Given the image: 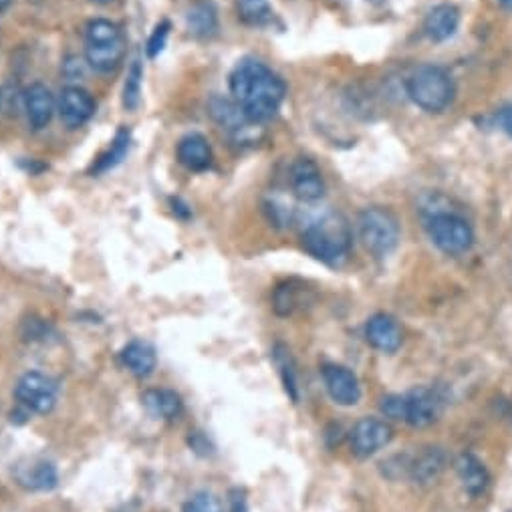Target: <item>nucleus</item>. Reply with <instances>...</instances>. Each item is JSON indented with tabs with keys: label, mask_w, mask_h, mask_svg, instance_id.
Listing matches in <instances>:
<instances>
[{
	"label": "nucleus",
	"mask_w": 512,
	"mask_h": 512,
	"mask_svg": "<svg viewBox=\"0 0 512 512\" xmlns=\"http://www.w3.org/2000/svg\"><path fill=\"white\" fill-rule=\"evenodd\" d=\"M232 101L242 109L252 125L269 123L281 109L287 85L265 63L256 59H242L230 73Z\"/></svg>",
	"instance_id": "nucleus-1"
},
{
	"label": "nucleus",
	"mask_w": 512,
	"mask_h": 512,
	"mask_svg": "<svg viewBox=\"0 0 512 512\" xmlns=\"http://www.w3.org/2000/svg\"><path fill=\"white\" fill-rule=\"evenodd\" d=\"M301 240L313 259L327 267H341L351 254L353 232L343 214L327 212L307 224Z\"/></svg>",
	"instance_id": "nucleus-2"
},
{
	"label": "nucleus",
	"mask_w": 512,
	"mask_h": 512,
	"mask_svg": "<svg viewBox=\"0 0 512 512\" xmlns=\"http://www.w3.org/2000/svg\"><path fill=\"white\" fill-rule=\"evenodd\" d=\"M125 35L113 21L93 19L85 27V61L101 75L115 73L125 59Z\"/></svg>",
	"instance_id": "nucleus-3"
},
{
	"label": "nucleus",
	"mask_w": 512,
	"mask_h": 512,
	"mask_svg": "<svg viewBox=\"0 0 512 512\" xmlns=\"http://www.w3.org/2000/svg\"><path fill=\"white\" fill-rule=\"evenodd\" d=\"M406 93L422 111L444 113L456 99V83L446 69L422 65L408 77Z\"/></svg>",
	"instance_id": "nucleus-4"
},
{
	"label": "nucleus",
	"mask_w": 512,
	"mask_h": 512,
	"mask_svg": "<svg viewBox=\"0 0 512 512\" xmlns=\"http://www.w3.org/2000/svg\"><path fill=\"white\" fill-rule=\"evenodd\" d=\"M357 230L363 246L375 259L392 254L400 244V222L388 208L371 206L359 214Z\"/></svg>",
	"instance_id": "nucleus-5"
},
{
	"label": "nucleus",
	"mask_w": 512,
	"mask_h": 512,
	"mask_svg": "<svg viewBox=\"0 0 512 512\" xmlns=\"http://www.w3.org/2000/svg\"><path fill=\"white\" fill-rule=\"evenodd\" d=\"M426 232L436 248L448 256L466 254L474 246V230L456 212H432L426 220Z\"/></svg>",
	"instance_id": "nucleus-6"
},
{
	"label": "nucleus",
	"mask_w": 512,
	"mask_h": 512,
	"mask_svg": "<svg viewBox=\"0 0 512 512\" xmlns=\"http://www.w3.org/2000/svg\"><path fill=\"white\" fill-rule=\"evenodd\" d=\"M57 381L41 371L25 373L15 386V400L25 414H49L57 404Z\"/></svg>",
	"instance_id": "nucleus-7"
},
{
	"label": "nucleus",
	"mask_w": 512,
	"mask_h": 512,
	"mask_svg": "<svg viewBox=\"0 0 512 512\" xmlns=\"http://www.w3.org/2000/svg\"><path fill=\"white\" fill-rule=\"evenodd\" d=\"M392 438H394V430L386 420L361 418L349 434V444H351V452L357 458H369L386 448L392 442Z\"/></svg>",
	"instance_id": "nucleus-8"
},
{
	"label": "nucleus",
	"mask_w": 512,
	"mask_h": 512,
	"mask_svg": "<svg viewBox=\"0 0 512 512\" xmlns=\"http://www.w3.org/2000/svg\"><path fill=\"white\" fill-rule=\"evenodd\" d=\"M289 188L293 198L299 202H319L325 196V180L321 168L311 158H297L289 168Z\"/></svg>",
	"instance_id": "nucleus-9"
},
{
	"label": "nucleus",
	"mask_w": 512,
	"mask_h": 512,
	"mask_svg": "<svg viewBox=\"0 0 512 512\" xmlns=\"http://www.w3.org/2000/svg\"><path fill=\"white\" fill-rule=\"evenodd\" d=\"M440 398L428 386H418L404 394V420L412 428H428L440 416Z\"/></svg>",
	"instance_id": "nucleus-10"
},
{
	"label": "nucleus",
	"mask_w": 512,
	"mask_h": 512,
	"mask_svg": "<svg viewBox=\"0 0 512 512\" xmlns=\"http://www.w3.org/2000/svg\"><path fill=\"white\" fill-rule=\"evenodd\" d=\"M13 476L29 492H49L59 484L57 466L45 458H23L17 462Z\"/></svg>",
	"instance_id": "nucleus-11"
},
{
	"label": "nucleus",
	"mask_w": 512,
	"mask_h": 512,
	"mask_svg": "<svg viewBox=\"0 0 512 512\" xmlns=\"http://www.w3.org/2000/svg\"><path fill=\"white\" fill-rule=\"evenodd\" d=\"M327 394L339 406H355L361 398V386L357 375L337 363H327L321 369Z\"/></svg>",
	"instance_id": "nucleus-12"
},
{
	"label": "nucleus",
	"mask_w": 512,
	"mask_h": 512,
	"mask_svg": "<svg viewBox=\"0 0 512 512\" xmlns=\"http://www.w3.org/2000/svg\"><path fill=\"white\" fill-rule=\"evenodd\" d=\"M59 113L67 127L77 130V127L85 125L93 117L95 101L87 89H83L79 85H69L61 91Z\"/></svg>",
	"instance_id": "nucleus-13"
},
{
	"label": "nucleus",
	"mask_w": 512,
	"mask_h": 512,
	"mask_svg": "<svg viewBox=\"0 0 512 512\" xmlns=\"http://www.w3.org/2000/svg\"><path fill=\"white\" fill-rule=\"evenodd\" d=\"M365 337L367 343L381 353H396L404 341L400 323L386 313H377L367 321Z\"/></svg>",
	"instance_id": "nucleus-14"
},
{
	"label": "nucleus",
	"mask_w": 512,
	"mask_h": 512,
	"mask_svg": "<svg viewBox=\"0 0 512 512\" xmlns=\"http://www.w3.org/2000/svg\"><path fill=\"white\" fill-rule=\"evenodd\" d=\"M119 361L132 375L144 379L154 373L158 365V353L152 343L144 339H134L123 345V349L119 351Z\"/></svg>",
	"instance_id": "nucleus-15"
},
{
	"label": "nucleus",
	"mask_w": 512,
	"mask_h": 512,
	"mask_svg": "<svg viewBox=\"0 0 512 512\" xmlns=\"http://www.w3.org/2000/svg\"><path fill=\"white\" fill-rule=\"evenodd\" d=\"M27 121L33 130H45L55 115V97L43 83H35L25 91Z\"/></svg>",
	"instance_id": "nucleus-16"
},
{
	"label": "nucleus",
	"mask_w": 512,
	"mask_h": 512,
	"mask_svg": "<svg viewBox=\"0 0 512 512\" xmlns=\"http://www.w3.org/2000/svg\"><path fill=\"white\" fill-rule=\"evenodd\" d=\"M208 113H210L212 119L222 127V130H226L228 134H232V136H236V138L248 134L250 127H256V125H252V123L244 117L242 109H240L232 99H226V97H220V95H216V97L210 99V103H208Z\"/></svg>",
	"instance_id": "nucleus-17"
},
{
	"label": "nucleus",
	"mask_w": 512,
	"mask_h": 512,
	"mask_svg": "<svg viewBox=\"0 0 512 512\" xmlns=\"http://www.w3.org/2000/svg\"><path fill=\"white\" fill-rule=\"evenodd\" d=\"M460 27V11L450 5L442 3L430 9V13L424 19V33L434 43H444L456 35Z\"/></svg>",
	"instance_id": "nucleus-18"
},
{
	"label": "nucleus",
	"mask_w": 512,
	"mask_h": 512,
	"mask_svg": "<svg viewBox=\"0 0 512 512\" xmlns=\"http://www.w3.org/2000/svg\"><path fill=\"white\" fill-rule=\"evenodd\" d=\"M313 301L311 289L297 279H289L281 283L273 293V309L279 317H291L297 311L305 309Z\"/></svg>",
	"instance_id": "nucleus-19"
},
{
	"label": "nucleus",
	"mask_w": 512,
	"mask_h": 512,
	"mask_svg": "<svg viewBox=\"0 0 512 512\" xmlns=\"http://www.w3.org/2000/svg\"><path fill=\"white\" fill-rule=\"evenodd\" d=\"M176 156L184 168L190 172H204L212 164L210 142L200 134H188L178 142Z\"/></svg>",
	"instance_id": "nucleus-20"
},
{
	"label": "nucleus",
	"mask_w": 512,
	"mask_h": 512,
	"mask_svg": "<svg viewBox=\"0 0 512 512\" xmlns=\"http://www.w3.org/2000/svg\"><path fill=\"white\" fill-rule=\"evenodd\" d=\"M456 474L462 488L470 496H480L490 484V474L486 466L474 454H462L456 460Z\"/></svg>",
	"instance_id": "nucleus-21"
},
{
	"label": "nucleus",
	"mask_w": 512,
	"mask_h": 512,
	"mask_svg": "<svg viewBox=\"0 0 512 512\" xmlns=\"http://www.w3.org/2000/svg\"><path fill=\"white\" fill-rule=\"evenodd\" d=\"M186 29L196 39H210L218 31V13L208 0L192 5L186 13Z\"/></svg>",
	"instance_id": "nucleus-22"
},
{
	"label": "nucleus",
	"mask_w": 512,
	"mask_h": 512,
	"mask_svg": "<svg viewBox=\"0 0 512 512\" xmlns=\"http://www.w3.org/2000/svg\"><path fill=\"white\" fill-rule=\"evenodd\" d=\"M142 402H144L146 410L154 418H160V420H176L184 410L180 396L176 392L164 390V388L146 390L142 396Z\"/></svg>",
	"instance_id": "nucleus-23"
},
{
	"label": "nucleus",
	"mask_w": 512,
	"mask_h": 512,
	"mask_svg": "<svg viewBox=\"0 0 512 512\" xmlns=\"http://www.w3.org/2000/svg\"><path fill=\"white\" fill-rule=\"evenodd\" d=\"M444 466H446V454L440 448H426L410 464V472H412V478L418 480L420 484H432L434 480H438Z\"/></svg>",
	"instance_id": "nucleus-24"
},
{
	"label": "nucleus",
	"mask_w": 512,
	"mask_h": 512,
	"mask_svg": "<svg viewBox=\"0 0 512 512\" xmlns=\"http://www.w3.org/2000/svg\"><path fill=\"white\" fill-rule=\"evenodd\" d=\"M273 363L279 369L281 381L285 386V392L289 394V398L297 404L299 402V371L295 365V359L291 355V351L285 345H275L273 349Z\"/></svg>",
	"instance_id": "nucleus-25"
},
{
	"label": "nucleus",
	"mask_w": 512,
	"mask_h": 512,
	"mask_svg": "<svg viewBox=\"0 0 512 512\" xmlns=\"http://www.w3.org/2000/svg\"><path fill=\"white\" fill-rule=\"evenodd\" d=\"M238 19L248 27H267L275 19L269 0H238Z\"/></svg>",
	"instance_id": "nucleus-26"
},
{
	"label": "nucleus",
	"mask_w": 512,
	"mask_h": 512,
	"mask_svg": "<svg viewBox=\"0 0 512 512\" xmlns=\"http://www.w3.org/2000/svg\"><path fill=\"white\" fill-rule=\"evenodd\" d=\"M130 132L127 130H119L115 140L111 142V146L93 162V168L91 172L93 174H103V172H109L111 168H115L127 154V150H130Z\"/></svg>",
	"instance_id": "nucleus-27"
},
{
	"label": "nucleus",
	"mask_w": 512,
	"mask_h": 512,
	"mask_svg": "<svg viewBox=\"0 0 512 512\" xmlns=\"http://www.w3.org/2000/svg\"><path fill=\"white\" fill-rule=\"evenodd\" d=\"M142 83H144V67L140 59H134L130 65V71H127V79L123 85V107L125 111H134L138 109L142 101Z\"/></svg>",
	"instance_id": "nucleus-28"
},
{
	"label": "nucleus",
	"mask_w": 512,
	"mask_h": 512,
	"mask_svg": "<svg viewBox=\"0 0 512 512\" xmlns=\"http://www.w3.org/2000/svg\"><path fill=\"white\" fill-rule=\"evenodd\" d=\"M182 512H224V508L216 494L208 490H200L184 502Z\"/></svg>",
	"instance_id": "nucleus-29"
},
{
	"label": "nucleus",
	"mask_w": 512,
	"mask_h": 512,
	"mask_svg": "<svg viewBox=\"0 0 512 512\" xmlns=\"http://www.w3.org/2000/svg\"><path fill=\"white\" fill-rule=\"evenodd\" d=\"M168 35H170V23H168V21L158 23L156 29H154V33H152L150 39H148V47H146L148 57L154 59V57H158V55L164 51L166 41H168Z\"/></svg>",
	"instance_id": "nucleus-30"
},
{
	"label": "nucleus",
	"mask_w": 512,
	"mask_h": 512,
	"mask_svg": "<svg viewBox=\"0 0 512 512\" xmlns=\"http://www.w3.org/2000/svg\"><path fill=\"white\" fill-rule=\"evenodd\" d=\"M379 410H381V414L386 416V418L402 422L404 420V396H398V394L386 396V398L381 400Z\"/></svg>",
	"instance_id": "nucleus-31"
},
{
	"label": "nucleus",
	"mask_w": 512,
	"mask_h": 512,
	"mask_svg": "<svg viewBox=\"0 0 512 512\" xmlns=\"http://www.w3.org/2000/svg\"><path fill=\"white\" fill-rule=\"evenodd\" d=\"M47 333H49V327L43 319L31 317L23 323V337L27 339H41V337H47Z\"/></svg>",
	"instance_id": "nucleus-32"
},
{
	"label": "nucleus",
	"mask_w": 512,
	"mask_h": 512,
	"mask_svg": "<svg viewBox=\"0 0 512 512\" xmlns=\"http://www.w3.org/2000/svg\"><path fill=\"white\" fill-rule=\"evenodd\" d=\"M65 75L71 81L83 77V61L79 57H67V61H65Z\"/></svg>",
	"instance_id": "nucleus-33"
},
{
	"label": "nucleus",
	"mask_w": 512,
	"mask_h": 512,
	"mask_svg": "<svg viewBox=\"0 0 512 512\" xmlns=\"http://www.w3.org/2000/svg\"><path fill=\"white\" fill-rule=\"evenodd\" d=\"M230 512H248L244 492L238 490V488L230 492Z\"/></svg>",
	"instance_id": "nucleus-34"
},
{
	"label": "nucleus",
	"mask_w": 512,
	"mask_h": 512,
	"mask_svg": "<svg viewBox=\"0 0 512 512\" xmlns=\"http://www.w3.org/2000/svg\"><path fill=\"white\" fill-rule=\"evenodd\" d=\"M500 125H502V130L506 132V136L512 138V105L502 111V115H500Z\"/></svg>",
	"instance_id": "nucleus-35"
},
{
	"label": "nucleus",
	"mask_w": 512,
	"mask_h": 512,
	"mask_svg": "<svg viewBox=\"0 0 512 512\" xmlns=\"http://www.w3.org/2000/svg\"><path fill=\"white\" fill-rule=\"evenodd\" d=\"M13 5H15V0H0V13L9 11Z\"/></svg>",
	"instance_id": "nucleus-36"
},
{
	"label": "nucleus",
	"mask_w": 512,
	"mask_h": 512,
	"mask_svg": "<svg viewBox=\"0 0 512 512\" xmlns=\"http://www.w3.org/2000/svg\"><path fill=\"white\" fill-rule=\"evenodd\" d=\"M93 3H97V5H109L111 0H93Z\"/></svg>",
	"instance_id": "nucleus-37"
},
{
	"label": "nucleus",
	"mask_w": 512,
	"mask_h": 512,
	"mask_svg": "<svg viewBox=\"0 0 512 512\" xmlns=\"http://www.w3.org/2000/svg\"><path fill=\"white\" fill-rule=\"evenodd\" d=\"M500 3H504V5H508V7H512V0H500Z\"/></svg>",
	"instance_id": "nucleus-38"
},
{
	"label": "nucleus",
	"mask_w": 512,
	"mask_h": 512,
	"mask_svg": "<svg viewBox=\"0 0 512 512\" xmlns=\"http://www.w3.org/2000/svg\"><path fill=\"white\" fill-rule=\"evenodd\" d=\"M0 101H3V95H0Z\"/></svg>",
	"instance_id": "nucleus-39"
}]
</instances>
